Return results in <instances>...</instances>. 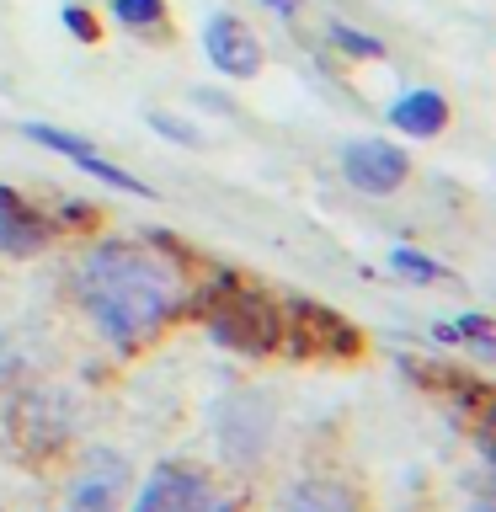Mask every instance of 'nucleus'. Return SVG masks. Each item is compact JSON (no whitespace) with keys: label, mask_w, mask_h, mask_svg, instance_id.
I'll return each instance as SVG.
<instances>
[{"label":"nucleus","mask_w":496,"mask_h":512,"mask_svg":"<svg viewBox=\"0 0 496 512\" xmlns=\"http://www.w3.org/2000/svg\"><path fill=\"white\" fill-rule=\"evenodd\" d=\"M267 427H272V411L262 395H235L219 416V438H224V454L230 459H256L267 448Z\"/></svg>","instance_id":"5"},{"label":"nucleus","mask_w":496,"mask_h":512,"mask_svg":"<svg viewBox=\"0 0 496 512\" xmlns=\"http://www.w3.org/2000/svg\"><path fill=\"white\" fill-rule=\"evenodd\" d=\"M283 512H358V496L336 480H304V486L288 491Z\"/></svg>","instance_id":"11"},{"label":"nucleus","mask_w":496,"mask_h":512,"mask_svg":"<svg viewBox=\"0 0 496 512\" xmlns=\"http://www.w3.org/2000/svg\"><path fill=\"white\" fill-rule=\"evenodd\" d=\"M267 6H272V11H294V0H267Z\"/></svg>","instance_id":"19"},{"label":"nucleus","mask_w":496,"mask_h":512,"mask_svg":"<svg viewBox=\"0 0 496 512\" xmlns=\"http://www.w3.org/2000/svg\"><path fill=\"white\" fill-rule=\"evenodd\" d=\"M299 310V320L304 326H315V336H320V347H336V352H358V331L352 326H342L336 315H326L320 304H294Z\"/></svg>","instance_id":"12"},{"label":"nucleus","mask_w":496,"mask_h":512,"mask_svg":"<svg viewBox=\"0 0 496 512\" xmlns=\"http://www.w3.org/2000/svg\"><path fill=\"white\" fill-rule=\"evenodd\" d=\"M342 171H347V182L358 187V192H374V198H384V192H395L400 182H406L411 160L400 155L395 144H384V139H358V144H347Z\"/></svg>","instance_id":"2"},{"label":"nucleus","mask_w":496,"mask_h":512,"mask_svg":"<svg viewBox=\"0 0 496 512\" xmlns=\"http://www.w3.org/2000/svg\"><path fill=\"white\" fill-rule=\"evenodd\" d=\"M390 123L406 128V134H416V139H432V134L448 123V102H443L438 91H406V96L390 107Z\"/></svg>","instance_id":"10"},{"label":"nucleus","mask_w":496,"mask_h":512,"mask_svg":"<svg viewBox=\"0 0 496 512\" xmlns=\"http://www.w3.org/2000/svg\"><path fill=\"white\" fill-rule=\"evenodd\" d=\"M438 336H443V342H459V336H470L480 352H491V320H486V315H464V320H454V326H438Z\"/></svg>","instance_id":"14"},{"label":"nucleus","mask_w":496,"mask_h":512,"mask_svg":"<svg viewBox=\"0 0 496 512\" xmlns=\"http://www.w3.org/2000/svg\"><path fill=\"white\" fill-rule=\"evenodd\" d=\"M331 43H342L352 59H379V54H384L379 38H368V32H352V27H342V22L331 27Z\"/></svg>","instance_id":"15"},{"label":"nucleus","mask_w":496,"mask_h":512,"mask_svg":"<svg viewBox=\"0 0 496 512\" xmlns=\"http://www.w3.org/2000/svg\"><path fill=\"white\" fill-rule=\"evenodd\" d=\"M64 27H70V32H80V38H96V22H91V16L86 11H80V6H64Z\"/></svg>","instance_id":"17"},{"label":"nucleus","mask_w":496,"mask_h":512,"mask_svg":"<svg viewBox=\"0 0 496 512\" xmlns=\"http://www.w3.org/2000/svg\"><path fill=\"white\" fill-rule=\"evenodd\" d=\"M27 134L38 139V144H48V150H59L64 160H75L80 171H91L96 182H107V187H123V192H139V198H150V187H144L139 176H128L123 166H112V160H102V155H96L86 139H75V134H59V128H48V123H32Z\"/></svg>","instance_id":"6"},{"label":"nucleus","mask_w":496,"mask_h":512,"mask_svg":"<svg viewBox=\"0 0 496 512\" xmlns=\"http://www.w3.org/2000/svg\"><path fill=\"white\" fill-rule=\"evenodd\" d=\"M192 512H235V502H230V496H219V491H208Z\"/></svg>","instance_id":"18"},{"label":"nucleus","mask_w":496,"mask_h":512,"mask_svg":"<svg viewBox=\"0 0 496 512\" xmlns=\"http://www.w3.org/2000/svg\"><path fill=\"white\" fill-rule=\"evenodd\" d=\"M203 48H208V59H214V70L224 75H235V80H246L262 70V48H256V38L246 32V22H235V16H208V27H203Z\"/></svg>","instance_id":"4"},{"label":"nucleus","mask_w":496,"mask_h":512,"mask_svg":"<svg viewBox=\"0 0 496 512\" xmlns=\"http://www.w3.org/2000/svg\"><path fill=\"white\" fill-rule=\"evenodd\" d=\"M390 262H395V272H406V278H422V283H432V278H448V272H443L438 262H427V256H416V251H395Z\"/></svg>","instance_id":"16"},{"label":"nucleus","mask_w":496,"mask_h":512,"mask_svg":"<svg viewBox=\"0 0 496 512\" xmlns=\"http://www.w3.org/2000/svg\"><path fill=\"white\" fill-rule=\"evenodd\" d=\"M80 304L102 326L112 347H139L144 336H155L171 320L182 283L176 272L160 262L155 251L139 246H102L86 256V267L75 272Z\"/></svg>","instance_id":"1"},{"label":"nucleus","mask_w":496,"mask_h":512,"mask_svg":"<svg viewBox=\"0 0 496 512\" xmlns=\"http://www.w3.org/2000/svg\"><path fill=\"white\" fill-rule=\"evenodd\" d=\"M475 512H491V502H480V507H475Z\"/></svg>","instance_id":"20"},{"label":"nucleus","mask_w":496,"mask_h":512,"mask_svg":"<svg viewBox=\"0 0 496 512\" xmlns=\"http://www.w3.org/2000/svg\"><path fill=\"white\" fill-rule=\"evenodd\" d=\"M43 246V224L32 219V208L16 198L11 187H0V251L6 256H32Z\"/></svg>","instance_id":"9"},{"label":"nucleus","mask_w":496,"mask_h":512,"mask_svg":"<svg viewBox=\"0 0 496 512\" xmlns=\"http://www.w3.org/2000/svg\"><path fill=\"white\" fill-rule=\"evenodd\" d=\"M123 480H128V464L118 454H91V464L75 475V491H70L75 512H112Z\"/></svg>","instance_id":"8"},{"label":"nucleus","mask_w":496,"mask_h":512,"mask_svg":"<svg viewBox=\"0 0 496 512\" xmlns=\"http://www.w3.org/2000/svg\"><path fill=\"white\" fill-rule=\"evenodd\" d=\"M208 491H214V486H208V475L182 470V464H166V470L150 475V486H144L134 512H192Z\"/></svg>","instance_id":"7"},{"label":"nucleus","mask_w":496,"mask_h":512,"mask_svg":"<svg viewBox=\"0 0 496 512\" xmlns=\"http://www.w3.org/2000/svg\"><path fill=\"white\" fill-rule=\"evenodd\" d=\"M208 331H214L224 347H251V352H262V347L278 342V320H272V310L256 294L224 299V310H214Z\"/></svg>","instance_id":"3"},{"label":"nucleus","mask_w":496,"mask_h":512,"mask_svg":"<svg viewBox=\"0 0 496 512\" xmlns=\"http://www.w3.org/2000/svg\"><path fill=\"white\" fill-rule=\"evenodd\" d=\"M112 11H118V22H128V27H155L160 16H166V0H112Z\"/></svg>","instance_id":"13"}]
</instances>
